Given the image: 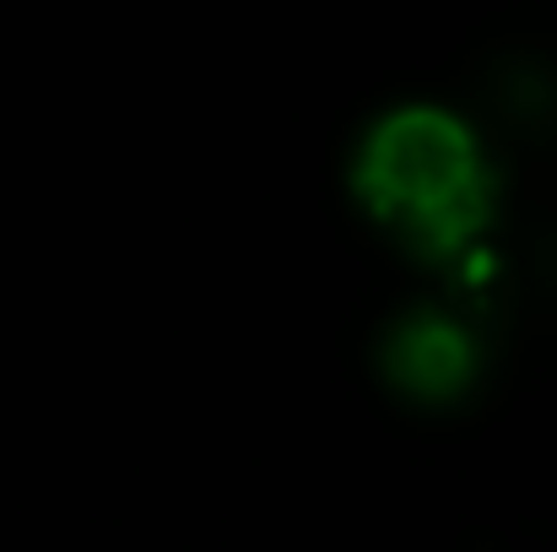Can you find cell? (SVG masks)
Instances as JSON below:
<instances>
[{
    "mask_svg": "<svg viewBox=\"0 0 557 552\" xmlns=\"http://www.w3.org/2000/svg\"><path fill=\"white\" fill-rule=\"evenodd\" d=\"M358 184L373 217L400 228L417 249L449 255L487 217V174L471 136L438 109L389 114L373 131Z\"/></svg>",
    "mask_w": 557,
    "mask_h": 552,
    "instance_id": "cell-1",
    "label": "cell"
},
{
    "mask_svg": "<svg viewBox=\"0 0 557 552\" xmlns=\"http://www.w3.org/2000/svg\"><path fill=\"white\" fill-rule=\"evenodd\" d=\"M384 368H389L395 384H406L417 395H449L471 373V353H466V336L455 326H444V320H406L389 336Z\"/></svg>",
    "mask_w": 557,
    "mask_h": 552,
    "instance_id": "cell-2",
    "label": "cell"
}]
</instances>
